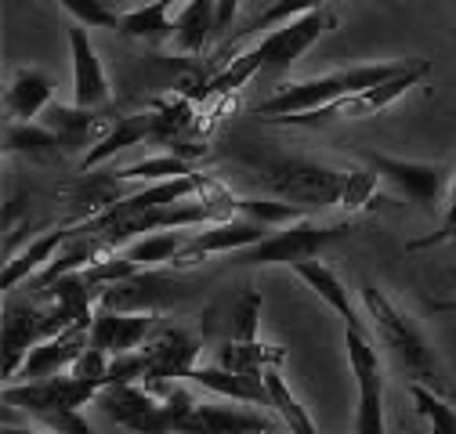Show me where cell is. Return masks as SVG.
<instances>
[{"instance_id": "cell-1", "label": "cell", "mask_w": 456, "mask_h": 434, "mask_svg": "<svg viewBox=\"0 0 456 434\" xmlns=\"http://www.w3.org/2000/svg\"><path fill=\"white\" fill-rule=\"evenodd\" d=\"M261 181L275 199H287L301 206L305 213L330 210V206L359 213L373 206L380 178L359 167L340 171V167H326V163H312V159H282V163H272V171Z\"/></svg>"}, {"instance_id": "cell-2", "label": "cell", "mask_w": 456, "mask_h": 434, "mask_svg": "<svg viewBox=\"0 0 456 434\" xmlns=\"http://www.w3.org/2000/svg\"><path fill=\"white\" fill-rule=\"evenodd\" d=\"M359 293H362L366 315H370V322H373L380 344L387 348L391 362L406 373V380H424L428 388L442 391L445 376H442V369H438V362H435V351L428 348L424 334L417 330V322H413L403 308H398L387 293H380L373 283H362Z\"/></svg>"}, {"instance_id": "cell-3", "label": "cell", "mask_w": 456, "mask_h": 434, "mask_svg": "<svg viewBox=\"0 0 456 434\" xmlns=\"http://www.w3.org/2000/svg\"><path fill=\"white\" fill-rule=\"evenodd\" d=\"M406 66L410 62H370V66H348V69H337V73H326V76H312V80H301V84L275 91L268 101H261L254 108V117H261L268 124L275 117L308 113V108H319V105H330L337 98H348V94H359L366 87H377V84L398 76Z\"/></svg>"}, {"instance_id": "cell-4", "label": "cell", "mask_w": 456, "mask_h": 434, "mask_svg": "<svg viewBox=\"0 0 456 434\" xmlns=\"http://www.w3.org/2000/svg\"><path fill=\"white\" fill-rule=\"evenodd\" d=\"M355 232V221H312V217H301L294 225H282V229H272L261 243L232 253L240 268H265V264H301V261H315L319 253H326L330 246L345 243L348 236Z\"/></svg>"}, {"instance_id": "cell-5", "label": "cell", "mask_w": 456, "mask_h": 434, "mask_svg": "<svg viewBox=\"0 0 456 434\" xmlns=\"http://www.w3.org/2000/svg\"><path fill=\"white\" fill-rule=\"evenodd\" d=\"M428 73H431V62H410L398 76H391V80H384L377 87H366L359 94H348V98H337L330 105L308 108V113L275 117L268 124H275V127H322L330 120H366V117H377V113H384V108H391L406 91H413Z\"/></svg>"}, {"instance_id": "cell-6", "label": "cell", "mask_w": 456, "mask_h": 434, "mask_svg": "<svg viewBox=\"0 0 456 434\" xmlns=\"http://www.w3.org/2000/svg\"><path fill=\"white\" fill-rule=\"evenodd\" d=\"M94 315V311H91ZM77 318H87L80 315L77 308L69 304H59V301H51V308H37V304H8L4 308V366H0V373H4V384H12L15 373L22 369L26 355L54 337V334H62L66 326H73Z\"/></svg>"}, {"instance_id": "cell-7", "label": "cell", "mask_w": 456, "mask_h": 434, "mask_svg": "<svg viewBox=\"0 0 456 434\" xmlns=\"http://www.w3.org/2000/svg\"><path fill=\"white\" fill-rule=\"evenodd\" d=\"M345 348L355 376V434H387L384 420V362L362 330H345Z\"/></svg>"}, {"instance_id": "cell-8", "label": "cell", "mask_w": 456, "mask_h": 434, "mask_svg": "<svg viewBox=\"0 0 456 434\" xmlns=\"http://www.w3.org/2000/svg\"><path fill=\"white\" fill-rule=\"evenodd\" d=\"M366 163L398 199H406L420 210H435L445 192V181H449V171L442 163H417V159H398V156H384V152H370Z\"/></svg>"}, {"instance_id": "cell-9", "label": "cell", "mask_w": 456, "mask_h": 434, "mask_svg": "<svg viewBox=\"0 0 456 434\" xmlns=\"http://www.w3.org/2000/svg\"><path fill=\"white\" fill-rule=\"evenodd\" d=\"M94 402L112 423L131 434H178L163 398L142 384H105Z\"/></svg>"}, {"instance_id": "cell-10", "label": "cell", "mask_w": 456, "mask_h": 434, "mask_svg": "<svg viewBox=\"0 0 456 434\" xmlns=\"http://www.w3.org/2000/svg\"><path fill=\"white\" fill-rule=\"evenodd\" d=\"M98 384L80 376H47V380H19V384H4V406L22 409L29 416L59 413V409H84L98 398Z\"/></svg>"}, {"instance_id": "cell-11", "label": "cell", "mask_w": 456, "mask_h": 434, "mask_svg": "<svg viewBox=\"0 0 456 434\" xmlns=\"http://www.w3.org/2000/svg\"><path fill=\"white\" fill-rule=\"evenodd\" d=\"M268 236L265 225L250 221V217H228V221H214V225H203V229H192L182 253L175 257V268H185V264H196L210 253H240L254 243H261Z\"/></svg>"}, {"instance_id": "cell-12", "label": "cell", "mask_w": 456, "mask_h": 434, "mask_svg": "<svg viewBox=\"0 0 456 434\" xmlns=\"http://www.w3.org/2000/svg\"><path fill=\"white\" fill-rule=\"evenodd\" d=\"M91 318H94V315L77 318L73 326H66L62 334L40 341V344L26 355V362H22V369L15 373L12 384H19V380H47V376H59L62 369H73V362H77V358L84 355V348L91 344Z\"/></svg>"}, {"instance_id": "cell-13", "label": "cell", "mask_w": 456, "mask_h": 434, "mask_svg": "<svg viewBox=\"0 0 456 434\" xmlns=\"http://www.w3.org/2000/svg\"><path fill=\"white\" fill-rule=\"evenodd\" d=\"M200 341L178 326H167V330H156L149 337V355H152V366H149V376L145 384L156 388V384H170V380H189V373L200 366Z\"/></svg>"}, {"instance_id": "cell-14", "label": "cell", "mask_w": 456, "mask_h": 434, "mask_svg": "<svg viewBox=\"0 0 456 434\" xmlns=\"http://www.w3.org/2000/svg\"><path fill=\"white\" fill-rule=\"evenodd\" d=\"M175 427H178V434H275L282 423L272 416L250 413V409L196 402Z\"/></svg>"}, {"instance_id": "cell-15", "label": "cell", "mask_w": 456, "mask_h": 434, "mask_svg": "<svg viewBox=\"0 0 456 434\" xmlns=\"http://www.w3.org/2000/svg\"><path fill=\"white\" fill-rule=\"evenodd\" d=\"M156 330L152 311H112V308H94L91 318V348H102L109 355H124L134 348H145V341Z\"/></svg>"}, {"instance_id": "cell-16", "label": "cell", "mask_w": 456, "mask_h": 434, "mask_svg": "<svg viewBox=\"0 0 456 434\" xmlns=\"http://www.w3.org/2000/svg\"><path fill=\"white\" fill-rule=\"evenodd\" d=\"M69 59H73V105L98 108L112 98L105 66L98 59V47L87 36V26H69Z\"/></svg>"}, {"instance_id": "cell-17", "label": "cell", "mask_w": 456, "mask_h": 434, "mask_svg": "<svg viewBox=\"0 0 456 434\" xmlns=\"http://www.w3.org/2000/svg\"><path fill=\"white\" fill-rule=\"evenodd\" d=\"M192 384L228 398V402H247L257 409H272L268 398V384H265V373H236V369H224V366H196L189 373Z\"/></svg>"}, {"instance_id": "cell-18", "label": "cell", "mask_w": 456, "mask_h": 434, "mask_svg": "<svg viewBox=\"0 0 456 434\" xmlns=\"http://www.w3.org/2000/svg\"><path fill=\"white\" fill-rule=\"evenodd\" d=\"M149 138H159V108H156V113H134V117L117 120V124H112V127L87 149V156H84L80 167H84V171H94L98 163L120 156L124 149H134V145H142V141H149Z\"/></svg>"}, {"instance_id": "cell-19", "label": "cell", "mask_w": 456, "mask_h": 434, "mask_svg": "<svg viewBox=\"0 0 456 434\" xmlns=\"http://www.w3.org/2000/svg\"><path fill=\"white\" fill-rule=\"evenodd\" d=\"M290 271H294V276H297L322 304H330V311H337L340 318H345V330H362L359 315H355V304H352V290L340 283V276H337L330 264H322V261H301V264H294Z\"/></svg>"}, {"instance_id": "cell-20", "label": "cell", "mask_w": 456, "mask_h": 434, "mask_svg": "<svg viewBox=\"0 0 456 434\" xmlns=\"http://www.w3.org/2000/svg\"><path fill=\"white\" fill-rule=\"evenodd\" d=\"M69 239H73V225H59V229H51V232L37 236L15 261L4 264V271H0V290L8 293V290H15V286H22L37 268H47V264L54 261V253H59Z\"/></svg>"}, {"instance_id": "cell-21", "label": "cell", "mask_w": 456, "mask_h": 434, "mask_svg": "<svg viewBox=\"0 0 456 434\" xmlns=\"http://www.w3.org/2000/svg\"><path fill=\"white\" fill-rule=\"evenodd\" d=\"M54 98V80L40 69H19L8 84V94H4V108L15 124H29L33 117H40L44 108L51 105Z\"/></svg>"}, {"instance_id": "cell-22", "label": "cell", "mask_w": 456, "mask_h": 434, "mask_svg": "<svg viewBox=\"0 0 456 434\" xmlns=\"http://www.w3.org/2000/svg\"><path fill=\"white\" fill-rule=\"evenodd\" d=\"M40 124H47L54 134H59L66 149L94 145V131H102V127H98V117H94V108L59 105V101H51V105L44 108V113H40Z\"/></svg>"}, {"instance_id": "cell-23", "label": "cell", "mask_w": 456, "mask_h": 434, "mask_svg": "<svg viewBox=\"0 0 456 434\" xmlns=\"http://www.w3.org/2000/svg\"><path fill=\"white\" fill-rule=\"evenodd\" d=\"M170 8H175V0H145L142 8L124 12L117 33L138 36V40H149V44H163V40H170L178 33V22L170 19Z\"/></svg>"}, {"instance_id": "cell-24", "label": "cell", "mask_w": 456, "mask_h": 434, "mask_svg": "<svg viewBox=\"0 0 456 434\" xmlns=\"http://www.w3.org/2000/svg\"><path fill=\"white\" fill-rule=\"evenodd\" d=\"M287 358V348L265 344V341H224L217 348V366L236 373H265Z\"/></svg>"}, {"instance_id": "cell-25", "label": "cell", "mask_w": 456, "mask_h": 434, "mask_svg": "<svg viewBox=\"0 0 456 434\" xmlns=\"http://www.w3.org/2000/svg\"><path fill=\"white\" fill-rule=\"evenodd\" d=\"M217 4L221 0H189L185 12L175 19L178 22V33H175V44L189 54L203 51L207 40L217 33Z\"/></svg>"}, {"instance_id": "cell-26", "label": "cell", "mask_w": 456, "mask_h": 434, "mask_svg": "<svg viewBox=\"0 0 456 434\" xmlns=\"http://www.w3.org/2000/svg\"><path fill=\"white\" fill-rule=\"evenodd\" d=\"M265 384H268V398H272V413L279 416V423L287 427L290 434H319L315 420L308 416V409L297 402V395L290 391V384L282 380L279 366L275 369H265Z\"/></svg>"}, {"instance_id": "cell-27", "label": "cell", "mask_w": 456, "mask_h": 434, "mask_svg": "<svg viewBox=\"0 0 456 434\" xmlns=\"http://www.w3.org/2000/svg\"><path fill=\"white\" fill-rule=\"evenodd\" d=\"M4 152H15V156H59L66 152L62 138L54 134L47 124H8L4 131Z\"/></svg>"}, {"instance_id": "cell-28", "label": "cell", "mask_w": 456, "mask_h": 434, "mask_svg": "<svg viewBox=\"0 0 456 434\" xmlns=\"http://www.w3.org/2000/svg\"><path fill=\"white\" fill-rule=\"evenodd\" d=\"M185 232L182 229H170V232H149L142 239H134L131 246H124V253L131 261H138L142 268H159V264H175V257L185 246Z\"/></svg>"}, {"instance_id": "cell-29", "label": "cell", "mask_w": 456, "mask_h": 434, "mask_svg": "<svg viewBox=\"0 0 456 434\" xmlns=\"http://www.w3.org/2000/svg\"><path fill=\"white\" fill-rule=\"evenodd\" d=\"M406 391L417 406V416H424V423L431 427V434H456V409L442 398V391L428 388L424 380H406Z\"/></svg>"}, {"instance_id": "cell-30", "label": "cell", "mask_w": 456, "mask_h": 434, "mask_svg": "<svg viewBox=\"0 0 456 434\" xmlns=\"http://www.w3.org/2000/svg\"><path fill=\"white\" fill-rule=\"evenodd\" d=\"M326 4H330V0H275V4H268L261 15H254L240 33H243V36L272 33V29L287 26V22H294V19L308 15V12H319V8H326Z\"/></svg>"}, {"instance_id": "cell-31", "label": "cell", "mask_w": 456, "mask_h": 434, "mask_svg": "<svg viewBox=\"0 0 456 434\" xmlns=\"http://www.w3.org/2000/svg\"><path fill=\"white\" fill-rule=\"evenodd\" d=\"M236 213L240 217H250V221L265 225V229H282V225H294L301 217H308L301 206L287 203V199H240L236 196Z\"/></svg>"}, {"instance_id": "cell-32", "label": "cell", "mask_w": 456, "mask_h": 434, "mask_svg": "<svg viewBox=\"0 0 456 434\" xmlns=\"http://www.w3.org/2000/svg\"><path fill=\"white\" fill-rule=\"evenodd\" d=\"M62 12H69L87 29H120L124 12L112 0H54Z\"/></svg>"}, {"instance_id": "cell-33", "label": "cell", "mask_w": 456, "mask_h": 434, "mask_svg": "<svg viewBox=\"0 0 456 434\" xmlns=\"http://www.w3.org/2000/svg\"><path fill=\"white\" fill-rule=\"evenodd\" d=\"M182 174H192V167H189V159H182V156H156V159H142V163H134V167H120L112 178H120V181H167V178H182Z\"/></svg>"}, {"instance_id": "cell-34", "label": "cell", "mask_w": 456, "mask_h": 434, "mask_svg": "<svg viewBox=\"0 0 456 434\" xmlns=\"http://www.w3.org/2000/svg\"><path fill=\"white\" fill-rule=\"evenodd\" d=\"M149 366H152L149 348H134V351H124V355H112L105 384H138V380L149 376Z\"/></svg>"}, {"instance_id": "cell-35", "label": "cell", "mask_w": 456, "mask_h": 434, "mask_svg": "<svg viewBox=\"0 0 456 434\" xmlns=\"http://www.w3.org/2000/svg\"><path fill=\"white\" fill-rule=\"evenodd\" d=\"M109 362H112V355L109 351H102V348H84V355L73 362V376H80V380H91V384H98V388H105V376H109Z\"/></svg>"}, {"instance_id": "cell-36", "label": "cell", "mask_w": 456, "mask_h": 434, "mask_svg": "<svg viewBox=\"0 0 456 434\" xmlns=\"http://www.w3.org/2000/svg\"><path fill=\"white\" fill-rule=\"evenodd\" d=\"M438 243H456V174H452V189H449V206H445V217H442V229L431 232V236L413 239L406 250L417 253V250H428V246H438Z\"/></svg>"}, {"instance_id": "cell-37", "label": "cell", "mask_w": 456, "mask_h": 434, "mask_svg": "<svg viewBox=\"0 0 456 434\" xmlns=\"http://www.w3.org/2000/svg\"><path fill=\"white\" fill-rule=\"evenodd\" d=\"M37 420H40V427H47V430H54V434H98V430L80 416V409L44 413V416H37Z\"/></svg>"}, {"instance_id": "cell-38", "label": "cell", "mask_w": 456, "mask_h": 434, "mask_svg": "<svg viewBox=\"0 0 456 434\" xmlns=\"http://www.w3.org/2000/svg\"><path fill=\"white\" fill-rule=\"evenodd\" d=\"M240 8H243V0H221V4H217V29L232 26V19L240 15Z\"/></svg>"}, {"instance_id": "cell-39", "label": "cell", "mask_w": 456, "mask_h": 434, "mask_svg": "<svg viewBox=\"0 0 456 434\" xmlns=\"http://www.w3.org/2000/svg\"><path fill=\"white\" fill-rule=\"evenodd\" d=\"M428 308H431V311H449V315H456V301H428Z\"/></svg>"}, {"instance_id": "cell-40", "label": "cell", "mask_w": 456, "mask_h": 434, "mask_svg": "<svg viewBox=\"0 0 456 434\" xmlns=\"http://www.w3.org/2000/svg\"><path fill=\"white\" fill-rule=\"evenodd\" d=\"M4 434H54V430H26V427H4Z\"/></svg>"}]
</instances>
